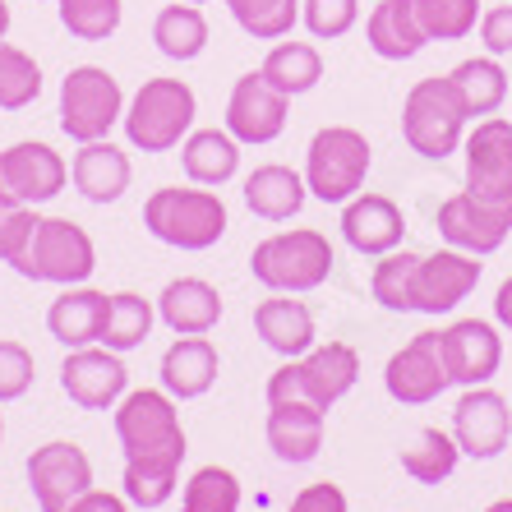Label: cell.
Masks as SVG:
<instances>
[{
  "mask_svg": "<svg viewBox=\"0 0 512 512\" xmlns=\"http://www.w3.org/2000/svg\"><path fill=\"white\" fill-rule=\"evenodd\" d=\"M199 116V97L185 79H143L139 93L125 102V139L139 153H171L185 143Z\"/></svg>",
  "mask_w": 512,
  "mask_h": 512,
  "instance_id": "5",
  "label": "cell"
},
{
  "mask_svg": "<svg viewBox=\"0 0 512 512\" xmlns=\"http://www.w3.org/2000/svg\"><path fill=\"white\" fill-rule=\"evenodd\" d=\"M107 291H93V286H65L47 310V333L56 337L65 351H79V346H97L102 342V328H107Z\"/></svg>",
  "mask_w": 512,
  "mask_h": 512,
  "instance_id": "24",
  "label": "cell"
},
{
  "mask_svg": "<svg viewBox=\"0 0 512 512\" xmlns=\"http://www.w3.org/2000/svg\"><path fill=\"white\" fill-rule=\"evenodd\" d=\"M323 429H328V411L310 402H268V448L277 462L286 466H305L319 457L323 448Z\"/></svg>",
  "mask_w": 512,
  "mask_h": 512,
  "instance_id": "22",
  "label": "cell"
},
{
  "mask_svg": "<svg viewBox=\"0 0 512 512\" xmlns=\"http://www.w3.org/2000/svg\"><path fill=\"white\" fill-rule=\"evenodd\" d=\"M70 185V162L42 139H24L0 148V203L5 208H37Z\"/></svg>",
  "mask_w": 512,
  "mask_h": 512,
  "instance_id": "10",
  "label": "cell"
},
{
  "mask_svg": "<svg viewBox=\"0 0 512 512\" xmlns=\"http://www.w3.org/2000/svg\"><path fill=\"white\" fill-rule=\"evenodd\" d=\"M254 333L268 351H277L282 360H296L314 346V310L305 300L286 296V291H273L268 300L254 305Z\"/></svg>",
  "mask_w": 512,
  "mask_h": 512,
  "instance_id": "25",
  "label": "cell"
},
{
  "mask_svg": "<svg viewBox=\"0 0 512 512\" xmlns=\"http://www.w3.org/2000/svg\"><path fill=\"white\" fill-rule=\"evenodd\" d=\"M360 379V351L351 342H323L305 356L286 360L268 374L263 397L268 402H310L319 411H333Z\"/></svg>",
  "mask_w": 512,
  "mask_h": 512,
  "instance_id": "3",
  "label": "cell"
},
{
  "mask_svg": "<svg viewBox=\"0 0 512 512\" xmlns=\"http://www.w3.org/2000/svg\"><path fill=\"white\" fill-rule=\"evenodd\" d=\"M60 134L74 143L111 139L120 120H125V88L102 65H74L60 79Z\"/></svg>",
  "mask_w": 512,
  "mask_h": 512,
  "instance_id": "8",
  "label": "cell"
},
{
  "mask_svg": "<svg viewBox=\"0 0 512 512\" xmlns=\"http://www.w3.org/2000/svg\"><path fill=\"white\" fill-rule=\"evenodd\" d=\"M374 148L356 125H323L305 148V185L319 203H346L365 190Z\"/></svg>",
  "mask_w": 512,
  "mask_h": 512,
  "instance_id": "7",
  "label": "cell"
},
{
  "mask_svg": "<svg viewBox=\"0 0 512 512\" xmlns=\"http://www.w3.org/2000/svg\"><path fill=\"white\" fill-rule=\"evenodd\" d=\"M0 443H5V416H0Z\"/></svg>",
  "mask_w": 512,
  "mask_h": 512,
  "instance_id": "51",
  "label": "cell"
},
{
  "mask_svg": "<svg viewBox=\"0 0 512 512\" xmlns=\"http://www.w3.org/2000/svg\"><path fill=\"white\" fill-rule=\"evenodd\" d=\"M10 33V0H0V37Z\"/></svg>",
  "mask_w": 512,
  "mask_h": 512,
  "instance_id": "48",
  "label": "cell"
},
{
  "mask_svg": "<svg viewBox=\"0 0 512 512\" xmlns=\"http://www.w3.org/2000/svg\"><path fill=\"white\" fill-rule=\"evenodd\" d=\"M180 512H240V480L227 466H199L180 489Z\"/></svg>",
  "mask_w": 512,
  "mask_h": 512,
  "instance_id": "39",
  "label": "cell"
},
{
  "mask_svg": "<svg viewBox=\"0 0 512 512\" xmlns=\"http://www.w3.org/2000/svg\"><path fill=\"white\" fill-rule=\"evenodd\" d=\"M60 393L79 411H116V402L130 393V370L125 356L111 346H79L60 365Z\"/></svg>",
  "mask_w": 512,
  "mask_h": 512,
  "instance_id": "12",
  "label": "cell"
},
{
  "mask_svg": "<svg viewBox=\"0 0 512 512\" xmlns=\"http://www.w3.org/2000/svg\"><path fill=\"white\" fill-rule=\"evenodd\" d=\"M494 319H499V328L512 333V277H503V286L494 291Z\"/></svg>",
  "mask_w": 512,
  "mask_h": 512,
  "instance_id": "47",
  "label": "cell"
},
{
  "mask_svg": "<svg viewBox=\"0 0 512 512\" xmlns=\"http://www.w3.org/2000/svg\"><path fill=\"white\" fill-rule=\"evenodd\" d=\"M443 365L448 379L462 388H480L499 374L503 365V337L485 319H457L443 328Z\"/></svg>",
  "mask_w": 512,
  "mask_h": 512,
  "instance_id": "19",
  "label": "cell"
},
{
  "mask_svg": "<svg viewBox=\"0 0 512 512\" xmlns=\"http://www.w3.org/2000/svg\"><path fill=\"white\" fill-rule=\"evenodd\" d=\"M466 190L485 199H512V120L485 116L462 139Z\"/></svg>",
  "mask_w": 512,
  "mask_h": 512,
  "instance_id": "18",
  "label": "cell"
},
{
  "mask_svg": "<svg viewBox=\"0 0 512 512\" xmlns=\"http://www.w3.org/2000/svg\"><path fill=\"white\" fill-rule=\"evenodd\" d=\"M65 512H130V499H125V494H111V489H88V494H79Z\"/></svg>",
  "mask_w": 512,
  "mask_h": 512,
  "instance_id": "46",
  "label": "cell"
},
{
  "mask_svg": "<svg viewBox=\"0 0 512 512\" xmlns=\"http://www.w3.org/2000/svg\"><path fill=\"white\" fill-rule=\"evenodd\" d=\"M259 70L282 97H305V93H314L323 79V56L314 42H277V47L263 56Z\"/></svg>",
  "mask_w": 512,
  "mask_h": 512,
  "instance_id": "30",
  "label": "cell"
},
{
  "mask_svg": "<svg viewBox=\"0 0 512 512\" xmlns=\"http://www.w3.org/2000/svg\"><path fill=\"white\" fill-rule=\"evenodd\" d=\"M485 512H512V499H494Z\"/></svg>",
  "mask_w": 512,
  "mask_h": 512,
  "instance_id": "49",
  "label": "cell"
},
{
  "mask_svg": "<svg viewBox=\"0 0 512 512\" xmlns=\"http://www.w3.org/2000/svg\"><path fill=\"white\" fill-rule=\"evenodd\" d=\"M153 47L167 60H180V65L199 60L208 47V19H203L199 5H180V0L162 5L153 19Z\"/></svg>",
  "mask_w": 512,
  "mask_h": 512,
  "instance_id": "31",
  "label": "cell"
},
{
  "mask_svg": "<svg viewBox=\"0 0 512 512\" xmlns=\"http://www.w3.org/2000/svg\"><path fill=\"white\" fill-rule=\"evenodd\" d=\"M286 111H291V97L277 93V88L263 79V70H250L231 84L222 125H227V134L240 148H263V143H273L277 134L286 130Z\"/></svg>",
  "mask_w": 512,
  "mask_h": 512,
  "instance_id": "14",
  "label": "cell"
},
{
  "mask_svg": "<svg viewBox=\"0 0 512 512\" xmlns=\"http://www.w3.org/2000/svg\"><path fill=\"white\" fill-rule=\"evenodd\" d=\"M33 379H37L33 351L24 342H14V337H0V406L19 402L33 388Z\"/></svg>",
  "mask_w": 512,
  "mask_h": 512,
  "instance_id": "42",
  "label": "cell"
},
{
  "mask_svg": "<svg viewBox=\"0 0 512 512\" xmlns=\"http://www.w3.org/2000/svg\"><path fill=\"white\" fill-rule=\"evenodd\" d=\"M466 107L457 97L453 79L448 74H434V79H420L411 84V93L402 97V139L411 143V153L429 157V162H443L453 157L466 139Z\"/></svg>",
  "mask_w": 512,
  "mask_h": 512,
  "instance_id": "6",
  "label": "cell"
},
{
  "mask_svg": "<svg viewBox=\"0 0 512 512\" xmlns=\"http://www.w3.org/2000/svg\"><path fill=\"white\" fill-rule=\"evenodd\" d=\"M134 167H130V153L111 139H93V143H79L70 157V185L84 194L88 203H116L120 194L130 190Z\"/></svg>",
  "mask_w": 512,
  "mask_h": 512,
  "instance_id": "21",
  "label": "cell"
},
{
  "mask_svg": "<svg viewBox=\"0 0 512 512\" xmlns=\"http://www.w3.org/2000/svg\"><path fill=\"white\" fill-rule=\"evenodd\" d=\"M28 489L42 512H65L79 494L93 489V462L79 443L51 439L28 453Z\"/></svg>",
  "mask_w": 512,
  "mask_h": 512,
  "instance_id": "13",
  "label": "cell"
},
{
  "mask_svg": "<svg viewBox=\"0 0 512 512\" xmlns=\"http://www.w3.org/2000/svg\"><path fill=\"white\" fill-rule=\"evenodd\" d=\"M227 10L240 33L259 42H282L300 24V0H227Z\"/></svg>",
  "mask_w": 512,
  "mask_h": 512,
  "instance_id": "37",
  "label": "cell"
},
{
  "mask_svg": "<svg viewBox=\"0 0 512 512\" xmlns=\"http://www.w3.org/2000/svg\"><path fill=\"white\" fill-rule=\"evenodd\" d=\"M60 28L79 42H107L125 19V0H56Z\"/></svg>",
  "mask_w": 512,
  "mask_h": 512,
  "instance_id": "38",
  "label": "cell"
},
{
  "mask_svg": "<svg viewBox=\"0 0 512 512\" xmlns=\"http://www.w3.org/2000/svg\"><path fill=\"white\" fill-rule=\"evenodd\" d=\"M116 439L125 453V476H120V494L130 499V508H162L176 499L180 489V462L190 453L185 429H180L176 397L167 388H134L116 402Z\"/></svg>",
  "mask_w": 512,
  "mask_h": 512,
  "instance_id": "1",
  "label": "cell"
},
{
  "mask_svg": "<svg viewBox=\"0 0 512 512\" xmlns=\"http://www.w3.org/2000/svg\"><path fill=\"white\" fill-rule=\"evenodd\" d=\"M480 273L485 263L476 254L466 250H434V254H420V268H416V314H453L471 291L480 286Z\"/></svg>",
  "mask_w": 512,
  "mask_h": 512,
  "instance_id": "17",
  "label": "cell"
},
{
  "mask_svg": "<svg viewBox=\"0 0 512 512\" xmlns=\"http://www.w3.org/2000/svg\"><path fill=\"white\" fill-rule=\"evenodd\" d=\"M222 291L213 282H203V277H176V282L162 286V296H157V319L167 323L176 337H203L213 333L217 323H222Z\"/></svg>",
  "mask_w": 512,
  "mask_h": 512,
  "instance_id": "23",
  "label": "cell"
},
{
  "mask_svg": "<svg viewBox=\"0 0 512 512\" xmlns=\"http://www.w3.org/2000/svg\"><path fill=\"white\" fill-rule=\"evenodd\" d=\"M245 208L263 222H291V217L305 208L310 199V185H305V171H291L282 162H263L245 176Z\"/></svg>",
  "mask_w": 512,
  "mask_h": 512,
  "instance_id": "27",
  "label": "cell"
},
{
  "mask_svg": "<svg viewBox=\"0 0 512 512\" xmlns=\"http://www.w3.org/2000/svg\"><path fill=\"white\" fill-rule=\"evenodd\" d=\"M97 268V245L79 222L70 217H42L28 240L24 259L14 263V273L28 282H51V286H84Z\"/></svg>",
  "mask_w": 512,
  "mask_h": 512,
  "instance_id": "9",
  "label": "cell"
},
{
  "mask_svg": "<svg viewBox=\"0 0 512 512\" xmlns=\"http://www.w3.org/2000/svg\"><path fill=\"white\" fill-rule=\"evenodd\" d=\"M439 236L453 245L485 259V254L503 250V240L512 236V199H485V194H453L439 203Z\"/></svg>",
  "mask_w": 512,
  "mask_h": 512,
  "instance_id": "11",
  "label": "cell"
},
{
  "mask_svg": "<svg viewBox=\"0 0 512 512\" xmlns=\"http://www.w3.org/2000/svg\"><path fill=\"white\" fill-rule=\"evenodd\" d=\"M480 0H416V19L429 42H462L480 24Z\"/></svg>",
  "mask_w": 512,
  "mask_h": 512,
  "instance_id": "40",
  "label": "cell"
},
{
  "mask_svg": "<svg viewBox=\"0 0 512 512\" xmlns=\"http://www.w3.org/2000/svg\"><path fill=\"white\" fill-rule=\"evenodd\" d=\"M37 222H42L37 208H5V203H0V263H10L14 268V263L24 259Z\"/></svg>",
  "mask_w": 512,
  "mask_h": 512,
  "instance_id": "43",
  "label": "cell"
},
{
  "mask_svg": "<svg viewBox=\"0 0 512 512\" xmlns=\"http://www.w3.org/2000/svg\"><path fill=\"white\" fill-rule=\"evenodd\" d=\"M180 5H208V0H180Z\"/></svg>",
  "mask_w": 512,
  "mask_h": 512,
  "instance_id": "50",
  "label": "cell"
},
{
  "mask_svg": "<svg viewBox=\"0 0 512 512\" xmlns=\"http://www.w3.org/2000/svg\"><path fill=\"white\" fill-rule=\"evenodd\" d=\"M217 370H222V356H217V346L208 342V333L203 337H176V342L162 351V365H157L162 388H167L176 402H194V397H203L217 383Z\"/></svg>",
  "mask_w": 512,
  "mask_h": 512,
  "instance_id": "26",
  "label": "cell"
},
{
  "mask_svg": "<svg viewBox=\"0 0 512 512\" xmlns=\"http://www.w3.org/2000/svg\"><path fill=\"white\" fill-rule=\"evenodd\" d=\"M333 240L314 227H291L277 231V236L259 240L250 250V273L259 286L268 291H286V296H305V291H319L328 277H333Z\"/></svg>",
  "mask_w": 512,
  "mask_h": 512,
  "instance_id": "4",
  "label": "cell"
},
{
  "mask_svg": "<svg viewBox=\"0 0 512 512\" xmlns=\"http://www.w3.org/2000/svg\"><path fill=\"white\" fill-rule=\"evenodd\" d=\"M448 383L453 379L443 365V333H416L383 365V388L402 406H429Z\"/></svg>",
  "mask_w": 512,
  "mask_h": 512,
  "instance_id": "15",
  "label": "cell"
},
{
  "mask_svg": "<svg viewBox=\"0 0 512 512\" xmlns=\"http://www.w3.org/2000/svg\"><path fill=\"white\" fill-rule=\"evenodd\" d=\"M480 42H485L489 56H508L512 51V0L480 14Z\"/></svg>",
  "mask_w": 512,
  "mask_h": 512,
  "instance_id": "45",
  "label": "cell"
},
{
  "mask_svg": "<svg viewBox=\"0 0 512 512\" xmlns=\"http://www.w3.org/2000/svg\"><path fill=\"white\" fill-rule=\"evenodd\" d=\"M143 227L148 236L171 245V250H185V254H203L213 250L217 240L227 236L231 227V213L222 194L208 190V185H162L143 199Z\"/></svg>",
  "mask_w": 512,
  "mask_h": 512,
  "instance_id": "2",
  "label": "cell"
},
{
  "mask_svg": "<svg viewBox=\"0 0 512 512\" xmlns=\"http://www.w3.org/2000/svg\"><path fill=\"white\" fill-rule=\"evenodd\" d=\"M360 5L356 0H300V24L310 28V37L319 42H337L356 28Z\"/></svg>",
  "mask_w": 512,
  "mask_h": 512,
  "instance_id": "41",
  "label": "cell"
},
{
  "mask_svg": "<svg viewBox=\"0 0 512 512\" xmlns=\"http://www.w3.org/2000/svg\"><path fill=\"white\" fill-rule=\"evenodd\" d=\"M153 323H157V300H143L139 291H116L107 305V328H102V346L111 351H134L153 337Z\"/></svg>",
  "mask_w": 512,
  "mask_h": 512,
  "instance_id": "33",
  "label": "cell"
},
{
  "mask_svg": "<svg viewBox=\"0 0 512 512\" xmlns=\"http://www.w3.org/2000/svg\"><path fill=\"white\" fill-rule=\"evenodd\" d=\"M42 97V65L33 51L0 37V111H24Z\"/></svg>",
  "mask_w": 512,
  "mask_h": 512,
  "instance_id": "36",
  "label": "cell"
},
{
  "mask_svg": "<svg viewBox=\"0 0 512 512\" xmlns=\"http://www.w3.org/2000/svg\"><path fill=\"white\" fill-rule=\"evenodd\" d=\"M453 88H457V97H462V107H466V116L471 120H485V116H494V111L503 107V97H508V74H503V65H499V56H471V60H462L453 74Z\"/></svg>",
  "mask_w": 512,
  "mask_h": 512,
  "instance_id": "32",
  "label": "cell"
},
{
  "mask_svg": "<svg viewBox=\"0 0 512 512\" xmlns=\"http://www.w3.org/2000/svg\"><path fill=\"white\" fill-rule=\"evenodd\" d=\"M406 236V213L397 208L388 194H356V199L342 203V240L356 254H393L402 250Z\"/></svg>",
  "mask_w": 512,
  "mask_h": 512,
  "instance_id": "20",
  "label": "cell"
},
{
  "mask_svg": "<svg viewBox=\"0 0 512 512\" xmlns=\"http://www.w3.org/2000/svg\"><path fill=\"white\" fill-rule=\"evenodd\" d=\"M180 171L190 176V185L222 190L240 171V143L227 134V125L222 130H190L180 143Z\"/></svg>",
  "mask_w": 512,
  "mask_h": 512,
  "instance_id": "29",
  "label": "cell"
},
{
  "mask_svg": "<svg viewBox=\"0 0 512 512\" xmlns=\"http://www.w3.org/2000/svg\"><path fill=\"white\" fill-rule=\"evenodd\" d=\"M416 268H420V254H411V250L379 254L374 277H370V291H374V300H379L383 310H393V314L416 310Z\"/></svg>",
  "mask_w": 512,
  "mask_h": 512,
  "instance_id": "35",
  "label": "cell"
},
{
  "mask_svg": "<svg viewBox=\"0 0 512 512\" xmlns=\"http://www.w3.org/2000/svg\"><path fill=\"white\" fill-rule=\"evenodd\" d=\"M457 462H462V448H457L453 434H443V429H420L416 443L402 453V471L416 485H443V480H453Z\"/></svg>",
  "mask_w": 512,
  "mask_h": 512,
  "instance_id": "34",
  "label": "cell"
},
{
  "mask_svg": "<svg viewBox=\"0 0 512 512\" xmlns=\"http://www.w3.org/2000/svg\"><path fill=\"white\" fill-rule=\"evenodd\" d=\"M286 512H351V503H346L342 485H333V480H314V485H305L296 499H291Z\"/></svg>",
  "mask_w": 512,
  "mask_h": 512,
  "instance_id": "44",
  "label": "cell"
},
{
  "mask_svg": "<svg viewBox=\"0 0 512 512\" xmlns=\"http://www.w3.org/2000/svg\"><path fill=\"white\" fill-rule=\"evenodd\" d=\"M453 439L462 448V457H476V462H489L499 457L512 439V406L503 393H494L489 383L480 388H462L453 406Z\"/></svg>",
  "mask_w": 512,
  "mask_h": 512,
  "instance_id": "16",
  "label": "cell"
},
{
  "mask_svg": "<svg viewBox=\"0 0 512 512\" xmlns=\"http://www.w3.org/2000/svg\"><path fill=\"white\" fill-rule=\"evenodd\" d=\"M365 42L379 60H411L425 51V28L416 19V0H379L365 19Z\"/></svg>",
  "mask_w": 512,
  "mask_h": 512,
  "instance_id": "28",
  "label": "cell"
}]
</instances>
